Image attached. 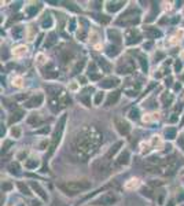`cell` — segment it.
<instances>
[{
  "label": "cell",
  "mask_w": 184,
  "mask_h": 206,
  "mask_svg": "<svg viewBox=\"0 0 184 206\" xmlns=\"http://www.w3.org/2000/svg\"><path fill=\"white\" fill-rule=\"evenodd\" d=\"M59 190L65 192L66 195H76L78 192L87 191L91 188V181L88 180H73V181H63L58 184Z\"/></svg>",
  "instance_id": "1"
},
{
  "label": "cell",
  "mask_w": 184,
  "mask_h": 206,
  "mask_svg": "<svg viewBox=\"0 0 184 206\" xmlns=\"http://www.w3.org/2000/svg\"><path fill=\"white\" fill-rule=\"evenodd\" d=\"M65 122H66V116H62L59 118L57 124V128H55V132L52 135V142H51V146H50V155L55 151V149L58 147L60 142V138H62V132H63V127H65Z\"/></svg>",
  "instance_id": "2"
},
{
  "label": "cell",
  "mask_w": 184,
  "mask_h": 206,
  "mask_svg": "<svg viewBox=\"0 0 184 206\" xmlns=\"http://www.w3.org/2000/svg\"><path fill=\"white\" fill-rule=\"evenodd\" d=\"M118 202V195L116 192H106L100 195L99 198H96L92 205L95 206H111V205H116Z\"/></svg>",
  "instance_id": "3"
},
{
  "label": "cell",
  "mask_w": 184,
  "mask_h": 206,
  "mask_svg": "<svg viewBox=\"0 0 184 206\" xmlns=\"http://www.w3.org/2000/svg\"><path fill=\"white\" fill-rule=\"evenodd\" d=\"M139 22V14H133V13H128L127 15H122L121 19H118V25H124V26H128V25H135Z\"/></svg>",
  "instance_id": "4"
},
{
  "label": "cell",
  "mask_w": 184,
  "mask_h": 206,
  "mask_svg": "<svg viewBox=\"0 0 184 206\" xmlns=\"http://www.w3.org/2000/svg\"><path fill=\"white\" fill-rule=\"evenodd\" d=\"M125 41H127V44H129V46H132V44H138L139 41H140V33L136 30V29H129V30H127V33H125Z\"/></svg>",
  "instance_id": "5"
},
{
  "label": "cell",
  "mask_w": 184,
  "mask_h": 206,
  "mask_svg": "<svg viewBox=\"0 0 184 206\" xmlns=\"http://www.w3.org/2000/svg\"><path fill=\"white\" fill-rule=\"evenodd\" d=\"M114 124H116V128H117V131L120 132L121 135H128L129 131H131V125L128 124L125 120H122V118H116Z\"/></svg>",
  "instance_id": "6"
},
{
  "label": "cell",
  "mask_w": 184,
  "mask_h": 206,
  "mask_svg": "<svg viewBox=\"0 0 184 206\" xmlns=\"http://www.w3.org/2000/svg\"><path fill=\"white\" fill-rule=\"evenodd\" d=\"M43 100H44V96L41 95V93H37V95L32 96L30 99L28 100V102L25 103V106L29 107V109H33V107H39L43 104Z\"/></svg>",
  "instance_id": "7"
},
{
  "label": "cell",
  "mask_w": 184,
  "mask_h": 206,
  "mask_svg": "<svg viewBox=\"0 0 184 206\" xmlns=\"http://www.w3.org/2000/svg\"><path fill=\"white\" fill-rule=\"evenodd\" d=\"M124 1H109L106 6L107 11H110V13H116V11L121 10V8L124 7Z\"/></svg>",
  "instance_id": "8"
},
{
  "label": "cell",
  "mask_w": 184,
  "mask_h": 206,
  "mask_svg": "<svg viewBox=\"0 0 184 206\" xmlns=\"http://www.w3.org/2000/svg\"><path fill=\"white\" fill-rule=\"evenodd\" d=\"M118 78H107V80H105V81L100 82V87L102 88H113V87L118 85Z\"/></svg>",
  "instance_id": "9"
},
{
  "label": "cell",
  "mask_w": 184,
  "mask_h": 206,
  "mask_svg": "<svg viewBox=\"0 0 184 206\" xmlns=\"http://www.w3.org/2000/svg\"><path fill=\"white\" fill-rule=\"evenodd\" d=\"M118 99H120V92H113V93H110L109 98H107L106 100V106H111V104H114V103H117Z\"/></svg>",
  "instance_id": "10"
},
{
  "label": "cell",
  "mask_w": 184,
  "mask_h": 206,
  "mask_svg": "<svg viewBox=\"0 0 184 206\" xmlns=\"http://www.w3.org/2000/svg\"><path fill=\"white\" fill-rule=\"evenodd\" d=\"M30 185H32V188L35 190V191L37 192V194H39V195L41 196L43 199H47V194L44 192V190H43L41 187H40V185L37 184V183H35V181H33V183H30Z\"/></svg>",
  "instance_id": "11"
},
{
  "label": "cell",
  "mask_w": 184,
  "mask_h": 206,
  "mask_svg": "<svg viewBox=\"0 0 184 206\" xmlns=\"http://www.w3.org/2000/svg\"><path fill=\"white\" fill-rule=\"evenodd\" d=\"M146 33H147V36H149L150 39H154V37H159L161 36V32L157 28H147L146 29Z\"/></svg>",
  "instance_id": "12"
},
{
  "label": "cell",
  "mask_w": 184,
  "mask_h": 206,
  "mask_svg": "<svg viewBox=\"0 0 184 206\" xmlns=\"http://www.w3.org/2000/svg\"><path fill=\"white\" fill-rule=\"evenodd\" d=\"M118 71H120L121 74H127V73H129V71H132V65L129 63V62H125L124 66L121 65L120 68H118Z\"/></svg>",
  "instance_id": "13"
},
{
  "label": "cell",
  "mask_w": 184,
  "mask_h": 206,
  "mask_svg": "<svg viewBox=\"0 0 184 206\" xmlns=\"http://www.w3.org/2000/svg\"><path fill=\"white\" fill-rule=\"evenodd\" d=\"M28 122H29L30 125H33V127H37L39 124H41V118H40L39 116H35V114H32V116L29 117Z\"/></svg>",
  "instance_id": "14"
},
{
  "label": "cell",
  "mask_w": 184,
  "mask_h": 206,
  "mask_svg": "<svg viewBox=\"0 0 184 206\" xmlns=\"http://www.w3.org/2000/svg\"><path fill=\"white\" fill-rule=\"evenodd\" d=\"M117 162H118V163H121V165H122V163H124V165H127V163L129 162V153H128V151L122 153L120 157H118Z\"/></svg>",
  "instance_id": "15"
},
{
  "label": "cell",
  "mask_w": 184,
  "mask_h": 206,
  "mask_svg": "<svg viewBox=\"0 0 184 206\" xmlns=\"http://www.w3.org/2000/svg\"><path fill=\"white\" fill-rule=\"evenodd\" d=\"M107 35H109L110 40H114V41H120V39H121V35L117 32V30H109Z\"/></svg>",
  "instance_id": "16"
},
{
  "label": "cell",
  "mask_w": 184,
  "mask_h": 206,
  "mask_svg": "<svg viewBox=\"0 0 184 206\" xmlns=\"http://www.w3.org/2000/svg\"><path fill=\"white\" fill-rule=\"evenodd\" d=\"M25 166L28 168V169H36V166H39V161L35 160V158H30V160L25 163Z\"/></svg>",
  "instance_id": "17"
},
{
  "label": "cell",
  "mask_w": 184,
  "mask_h": 206,
  "mask_svg": "<svg viewBox=\"0 0 184 206\" xmlns=\"http://www.w3.org/2000/svg\"><path fill=\"white\" fill-rule=\"evenodd\" d=\"M165 136H166V139H174L176 138V129L174 128L165 129Z\"/></svg>",
  "instance_id": "18"
},
{
  "label": "cell",
  "mask_w": 184,
  "mask_h": 206,
  "mask_svg": "<svg viewBox=\"0 0 184 206\" xmlns=\"http://www.w3.org/2000/svg\"><path fill=\"white\" fill-rule=\"evenodd\" d=\"M22 116H24V113L22 111H17L15 114H13V117L10 118V122L13 124V122H15V121H18V120H21L22 118Z\"/></svg>",
  "instance_id": "19"
},
{
  "label": "cell",
  "mask_w": 184,
  "mask_h": 206,
  "mask_svg": "<svg viewBox=\"0 0 184 206\" xmlns=\"http://www.w3.org/2000/svg\"><path fill=\"white\" fill-rule=\"evenodd\" d=\"M118 147H121V143H120V142H118V143H116V144H114V146L111 147V149H110V151H109V153H107V157H111V155H114V154L117 153Z\"/></svg>",
  "instance_id": "20"
},
{
  "label": "cell",
  "mask_w": 184,
  "mask_h": 206,
  "mask_svg": "<svg viewBox=\"0 0 184 206\" xmlns=\"http://www.w3.org/2000/svg\"><path fill=\"white\" fill-rule=\"evenodd\" d=\"M11 136L13 138H19L21 136V129L18 128V127H13V129H11Z\"/></svg>",
  "instance_id": "21"
},
{
  "label": "cell",
  "mask_w": 184,
  "mask_h": 206,
  "mask_svg": "<svg viewBox=\"0 0 184 206\" xmlns=\"http://www.w3.org/2000/svg\"><path fill=\"white\" fill-rule=\"evenodd\" d=\"M55 41H57V35H55V33H51V35L48 36V43H47V47H51Z\"/></svg>",
  "instance_id": "22"
},
{
  "label": "cell",
  "mask_w": 184,
  "mask_h": 206,
  "mask_svg": "<svg viewBox=\"0 0 184 206\" xmlns=\"http://www.w3.org/2000/svg\"><path fill=\"white\" fill-rule=\"evenodd\" d=\"M41 25H43V28H46V29H47V28H50V26L52 25V19H51V17H47L46 19L43 21Z\"/></svg>",
  "instance_id": "23"
},
{
  "label": "cell",
  "mask_w": 184,
  "mask_h": 206,
  "mask_svg": "<svg viewBox=\"0 0 184 206\" xmlns=\"http://www.w3.org/2000/svg\"><path fill=\"white\" fill-rule=\"evenodd\" d=\"M18 187L21 188L22 194H26V195H30V191H29V188L26 187V185H24V183H18Z\"/></svg>",
  "instance_id": "24"
},
{
  "label": "cell",
  "mask_w": 184,
  "mask_h": 206,
  "mask_svg": "<svg viewBox=\"0 0 184 206\" xmlns=\"http://www.w3.org/2000/svg\"><path fill=\"white\" fill-rule=\"evenodd\" d=\"M25 52H26V48H25V47H18L17 51H14V55H17V57H21V55H24Z\"/></svg>",
  "instance_id": "25"
},
{
  "label": "cell",
  "mask_w": 184,
  "mask_h": 206,
  "mask_svg": "<svg viewBox=\"0 0 184 206\" xmlns=\"http://www.w3.org/2000/svg\"><path fill=\"white\" fill-rule=\"evenodd\" d=\"M21 33H22V28L21 26H17V28H14L13 29V36H14V37H19V36H21Z\"/></svg>",
  "instance_id": "26"
},
{
  "label": "cell",
  "mask_w": 184,
  "mask_h": 206,
  "mask_svg": "<svg viewBox=\"0 0 184 206\" xmlns=\"http://www.w3.org/2000/svg\"><path fill=\"white\" fill-rule=\"evenodd\" d=\"M99 63H100V66H103V70L105 71L110 70V65L107 62H105V59H99Z\"/></svg>",
  "instance_id": "27"
},
{
  "label": "cell",
  "mask_w": 184,
  "mask_h": 206,
  "mask_svg": "<svg viewBox=\"0 0 184 206\" xmlns=\"http://www.w3.org/2000/svg\"><path fill=\"white\" fill-rule=\"evenodd\" d=\"M129 117H131L132 120H138V118H139V111L136 110V109L131 110V113H129Z\"/></svg>",
  "instance_id": "28"
},
{
  "label": "cell",
  "mask_w": 184,
  "mask_h": 206,
  "mask_svg": "<svg viewBox=\"0 0 184 206\" xmlns=\"http://www.w3.org/2000/svg\"><path fill=\"white\" fill-rule=\"evenodd\" d=\"M82 66H84V60H81L80 63H77V65H76V68L73 69V73H74V74H76V73H78V71H80V70H81V69H82Z\"/></svg>",
  "instance_id": "29"
},
{
  "label": "cell",
  "mask_w": 184,
  "mask_h": 206,
  "mask_svg": "<svg viewBox=\"0 0 184 206\" xmlns=\"http://www.w3.org/2000/svg\"><path fill=\"white\" fill-rule=\"evenodd\" d=\"M39 8L40 7H35V6H33V7H30L28 10V14H29V17H33V15L36 14V13H37V11H39Z\"/></svg>",
  "instance_id": "30"
},
{
  "label": "cell",
  "mask_w": 184,
  "mask_h": 206,
  "mask_svg": "<svg viewBox=\"0 0 184 206\" xmlns=\"http://www.w3.org/2000/svg\"><path fill=\"white\" fill-rule=\"evenodd\" d=\"M102 99H103V92H98L95 96V104H99Z\"/></svg>",
  "instance_id": "31"
},
{
  "label": "cell",
  "mask_w": 184,
  "mask_h": 206,
  "mask_svg": "<svg viewBox=\"0 0 184 206\" xmlns=\"http://www.w3.org/2000/svg\"><path fill=\"white\" fill-rule=\"evenodd\" d=\"M131 181H132V183H128V184H127V188H132V187H136V185L139 184V181L136 180V179H135V180L132 179Z\"/></svg>",
  "instance_id": "32"
},
{
  "label": "cell",
  "mask_w": 184,
  "mask_h": 206,
  "mask_svg": "<svg viewBox=\"0 0 184 206\" xmlns=\"http://www.w3.org/2000/svg\"><path fill=\"white\" fill-rule=\"evenodd\" d=\"M11 188V184H8V183H4L3 185H1V190L3 191H7V190H10Z\"/></svg>",
  "instance_id": "33"
},
{
  "label": "cell",
  "mask_w": 184,
  "mask_h": 206,
  "mask_svg": "<svg viewBox=\"0 0 184 206\" xmlns=\"http://www.w3.org/2000/svg\"><path fill=\"white\" fill-rule=\"evenodd\" d=\"M179 144H180V147L183 149V151H184V136L179 138Z\"/></svg>",
  "instance_id": "34"
},
{
  "label": "cell",
  "mask_w": 184,
  "mask_h": 206,
  "mask_svg": "<svg viewBox=\"0 0 184 206\" xmlns=\"http://www.w3.org/2000/svg\"><path fill=\"white\" fill-rule=\"evenodd\" d=\"M177 201H179V202H181V201H184V194H181L180 196H177Z\"/></svg>",
  "instance_id": "35"
},
{
  "label": "cell",
  "mask_w": 184,
  "mask_h": 206,
  "mask_svg": "<svg viewBox=\"0 0 184 206\" xmlns=\"http://www.w3.org/2000/svg\"><path fill=\"white\" fill-rule=\"evenodd\" d=\"M73 29H74V21L70 22V30H73Z\"/></svg>",
  "instance_id": "36"
}]
</instances>
